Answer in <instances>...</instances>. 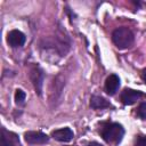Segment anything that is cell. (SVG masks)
Instances as JSON below:
<instances>
[{"mask_svg":"<svg viewBox=\"0 0 146 146\" xmlns=\"http://www.w3.org/2000/svg\"><path fill=\"white\" fill-rule=\"evenodd\" d=\"M112 40L119 49H125L133 43L135 36L128 27H119L114 30L112 34Z\"/></svg>","mask_w":146,"mask_h":146,"instance_id":"6da1fadb","label":"cell"},{"mask_svg":"<svg viewBox=\"0 0 146 146\" xmlns=\"http://www.w3.org/2000/svg\"><path fill=\"white\" fill-rule=\"evenodd\" d=\"M124 130L119 123H106L100 131L103 139L107 143H119L123 137Z\"/></svg>","mask_w":146,"mask_h":146,"instance_id":"7a4b0ae2","label":"cell"},{"mask_svg":"<svg viewBox=\"0 0 146 146\" xmlns=\"http://www.w3.org/2000/svg\"><path fill=\"white\" fill-rule=\"evenodd\" d=\"M25 141L29 144H33V145H38V144H46L48 143L49 138L46 133L41 132V131H27L24 135Z\"/></svg>","mask_w":146,"mask_h":146,"instance_id":"3957f363","label":"cell"},{"mask_svg":"<svg viewBox=\"0 0 146 146\" xmlns=\"http://www.w3.org/2000/svg\"><path fill=\"white\" fill-rule=\"evenodd\" d=\"M0 146H21L19 138L15 132L1 129V144Z\"/></svg>","mask_w":146,"mask_h":146,"instance_id":"277c9868","label":"cell"},{"mask_svg":"<svg viewBox=\"0 0 146 146\" xmlns=\"http://www.w3.org/2000/svg\"><path fill=\"white\" fill-rule=\"evenodd\" d=\"M143 96V94L138 90H133V89H129L125 88L122 92H121V100L124 105H132L133 103H136L140 97Z\"/></svg>","mask_w":146,"mask_h":146,"instance_id":"5b68a950","label":"cell"},{"mask_svg":"<svg viewBox=\"0 0 146 146\" xmlns=\"http://www.w3.org/2000/svg\"><path fill=\"white\" fill-rule=\"evenodd\" d=\"M7 42L13 48L22 47L25 42V34L18 30H13L7 35Z\"/></svg>","mask_w":146,"mask_h":146,"instance_id":"8992f818","label":"cell"},{"mask_svg":"<svg viewBox=\"0 0 146 146\" xmlns=\"http://www.w3.org/2000/svg\"><path fill=\"white\" fill-rule=\"evenodd\" d=\"M30 78L34 84L35 90L38 91L39 95H41V90H42V82H43V72L39 66H34L31 70L30 73Z\"/></svg>","mask_w":146,"mask_h":146,"instance_id":"52a82bcc","label":"cell"},{"mask_svg":"<svg viewBox=\"0 0 146 146\" xmlns=\"http://www.w3.org/2000/svg\"><path fill=\"white\" fill-rule=\"evenodd\" d=\"M51 136L56 140H58V141L67 143V141L72 140V138L74 137V133H73V131L70 128H62V129H58V130L52 131Z\"/></svg>","mask_w":146,"mask_h":146,"instance_id":"ba28073f","label":"cell"},{"mask_svg":"<svg viewBox=\"0 0 146 146\" xmlns=\"http://www.w3.org/2000/svg\"><path fill=\"white\" fill-rule=\"evenodd\" d=\"M120 87V79L116 74H111L105 82V91L108 95H114Z\"/></svg>","mask_w":146,"mask_h":146,"instance_id":"9c48e42d","label":"cell"},{"mask_svg":"<svg viewBox=\"0 0 146 146\" xmlns=\"http://www.w3.org/2000/svg\"><path fill=\"white\" fill-rule=\"evenodd\" d=\"M90 106L95 110H102V108H106V107H110L111 104L103 97L100 96H92L90 98Z\"/></svg>","mask_w":146,"mask_h":146,"instance_id":"30bf717a","label":"cell"},{"mask_svg":"<svg viewBox=\"0 0 146 146\" xmlns=\"http://www.w3.org/2000/svg\"><path fill=\"white\" fill-rule=\"evenodd\" d=\"M25 97H26V95H25V92L23 90H21V89L16 90V92H15V102L17 104H23L24 100H25Z\"/></svg>","mask_w":146,"mask_h":146,"instance_id":"8fae6325","label":"cell"},{"mask_svg":"<svg viewBox=\"0 0 146 146\" xmlns=\"http://www.w3.org/2000/svg\"><path fill=\"white\" fill-rule=\"evenodd\" d=\"M137 115H138L140 119L146 120V103H141V104L138 106Z\"/></svg>","mask_w":146,"mask_h":146,"instance_id":"7c38bea8","label":"cell"},{"mask_svg":"<svg viewBox=\"0 0 146 146\" xmlns=\"http://www.w3.org/2000/svg\"><path fill=\"white\" fill-rule=\"evenodd\" d=\"M135 144L136 146H146V136H138Z\"/></svg>","mask_w":146,"mask_h":146,"instance_id":"4fadbf2b","label":"cell"},{"mask_svg":"<svg viewBox=\"0 0 146 146\" xmlns=\"http://www.w3.org/2000/svg\"><path fill=\"white\" fill-rule=\"evenodd\" d=\"M141 78H143L144 82L146 83V70H145V71H143V73H141Z\"/></svg>","mask_w":146,"mask_h":146,"instance_id":"5bb4252c","label":"cell"},{"mask_svg":"<svg viewBox=\"0 0 146 146\" xmlns=\"http://www.w3.org/2000/svg\"><path fill=\"white\" fill-rule=\"evenodd\" d=\"M88 146H102V145L98 144V143H91V144H89Z\"/></svg>","mask_w":146,"mask_h":146,"instance_id":"9a60e30c","label":"cell"}]
</instances>
